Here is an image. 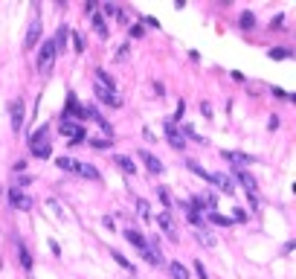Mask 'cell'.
<instances>
[{
    "label": "cell",
    "mask_w": 296,
    "mask_h": 279,
    "mask_svg": "<svg viewBox=\"0 0 296 279\" xmlns=\"http://www.w3.org/2000/svg\"><path fill=\"white\" fill-rule=\"evenodd\" d=\"M128 53H131V44H122V47L117 50V61H125V58H128Z\"/></svg>",
    "instance_id": "obj_35"
},
{
    "label": "cell",
    "mask_w": 296,
    "mask_h": 279,
    "mask_svg": "<svg viewBox=\"0 0 296 279\" xmlns=\"http://www.w3.org/2000/svg\"><path fill=\"white\" fill-rule=\"evenodd\" d=\"M93 93H96V99L105 102V105H113V108L122 105V99L117 96V88H113V79H110L105 70H96V84H93Z\"/></svg>",
    "instance_id": "obj_1"
},
{
    "label": "cell",
    "mask_w": 296,
    "mask_h": 279,
    "mask_svg": "<svg viewBox=\"0 0 296 279\" xmlns=\"http://www.w3.org/2000/svg\"><path fill=\"white\" fill-rule=\"evenodd\" d=\"M200 114H203V117H209V114H212V105H209V102H203V105H200Z\"/></svg>",
    "instance_id": "obj_38"
},
{
    "label": "cell",
    "mask_w": 296,
    "mask_h": 279,
    "mask_svg": "<svg viewBox=\"0 0 296 279\" xmlns=\"http://www.w3.org/2000/svg\"><path fill=\"white\" fill-rule=\"evenodd\" d=\"M29 148H32V154H35V157H41V160H47V157H50V143H47V128H44V125L38 128L32 137H29Z\"/></svg>",
    "instance_id": "obj_3"
},
{
    "label": "cell",
    "mask_w": 296,
    "mask_h": 279,
    "mask_svg": "<svg viewBox=\"0 0 296 279\" xmlns=\"http://www.w3.org/2000/svg\"><path fill=\"white\" fill-rule=\"evenodd\" d=\"M166 137H169V143L174 145V148H183V145H186V140H183V131H177V125H174V122H166Z\"/></svg>",
    "instance_id": "obj_12"
},
{
    "label": "cell",
    "mask_w": 296,
    "mask_h": 279,
    "mask_svg": "<svg viewBox=\"0 0 296 279\" xmlns=\"http://www.w3.org/2000/svg\"><path fill=\"white\" fill-rule=\"evenodd\" d=\"M186 166H189V169H192V171H195L197 178H203V180H207V183H212V171H207V169H203V166H200V163H197V160H189Z\"/></svg>",
    "instance_id": "obj_22"
},
{
    "label": "cell",
    "mask_w": 296,
    "mask_h": 279,
    "mask_svg": "<svg viewBox=\"0 0 296 279\" xmlns=\"http://www.w3.org/2000/svg\"><path fill=\"white\" fill-rule=\"evenodd\" d=\"M235 221H247V212H244V209H235Z\"/></svg>",
    "instance_id": "obj_40"
},
{
    "label": "cell",
    "mask_w": 296,
    "mask_h": 279,
    "mask_svg": "<svg viewBox=\"0 0 296 279\" xmlns=\"http://www.w3.org/2000/svg\"><path fill=\"white\" fill-rule=\"evenodd\" d=\"M41 27H44V24H41V18H38V15H32V20H29V29H27V41H24V47H27V50H32V47L38 44V38H41Z\"/></svg>",
    "instance_id": "obj_7"
},
{
    "label": "cell",
    "mask_w": 296,
    "mask_h": 279,
    "mask_svg": "<svg viewBox=\"0 0 296 279\" xmlns=\"http://www.w3.org/2000/svg\"><path fill=\"white\" fill-rule=\"evenodd\" d=\"M84 119H93V122H96V125L102 128V131H105V134L113 137V131H110V122H108L105 117H102V114H99V111L93 108V105H84Z\"/></svg>",
    "instance_id": "obj_9"
},
{
    "label": "cell",
    "mask_w": 296,
    "mask_h": 279,
    "mask_svg": "<svg viewBox=\"0 0 296 279\" xmlns=\"http://www.w3.org/2000/svg\"><path fill=\"white\" fill-rule=\"evenodd\" d=\"M195 273L200 279H207V268H203V262H195Z\"/></svg>",
    "instance_id": "obj_37"
},
{
    "label": "cell",
    "mask_w": 296,
    "mask_h": 279,
    "mask_svg": "<svg viewBox=\"0 0 296 279\" xmlns=\"http://www.w3.org/2000/svg\"><path fill=\"white\" fill-rule=\"evenodd\" d=\"M221 157H224L226 163H235L238 169H244L247 163H256V157H253V154H244V152H224Z\"/></svg>",
    "instance_id": "obj_10"
},
{
    "label": "cell",
    "mask_w": 296,
    "mask_h": 279,
    "mask_svg": "<svg viewBox=\"0 0 296 279\" xmlns=\"http://www.w3.org/2000/svg\"><path fill=\"white\" fill-rule=\"evenodd\" d=\"M90 24H93V29H96L99 38H108V35H110V29H108V24H105V18H102V15H96V12H93V20H90Z\"/></svg>",
    "instance_id": "obj_17"
},
{
    "label": "cell",
    "mask_w": 296,
    "mask_h": 279,
    "mask_svg": "<svg viewBox=\"0 0 296 279\" xmlns=\"http://www.w3.org/2000/svg\"><path fill=\"white\" fill-rule=\"evenodd\" d=\"M9 117H12V131H20L24 128V117H27V108H24V99H12L9 102Z\"/></svg>",
    "instance_id": "obj_5"
},
{
    "label": "cell",
    "mask_w": 296,
    "mask_h": 279,
    "mask_svg": "<svg viewBox=\"0 0 296 279\" xmlns=\"http://www.w3.org/2000/svg\"><path fill=\"white\" fill-rule=\"evenodd\" d=\"M238 27H241V29H253V27H256V18H253V12H244L241 20H238Z\"/></svg>",
    "instance_id": "obj_30"
},
{
    "label": "cell",
    "mask_w": 296,
    "mask_h": 279,
    "mask_svg": "<svg viewBox=\"0 0 296 279\" xmlns=\"http://www.w3.org/2000/svg\"><path fill=\"white\" fill-rule=\"evenodd\" d=\"M235 175H238V180L244 183V189H247V195H256V178H253V175H247L244 169H238Z\"/></svg>",
    "instance_id": "obj_18"
},
{
    "label": "cell",
    "mask_w": 296,
    "mask_h": 279,
    "mask_svg": "<svg viewBox=\"0 0 296 279\" xmlns=\"http://www.w3.org/2000/svg\"><path fill=\"white\" fill-rule=\"evenodd\" d=\"M55 55H58V53H55L53 41H44V44H41V50H38V61H35V64H38V73H44V76H47V73L53 70Z\"/></svg>",
    "instance_id": "obj_2"
},
{
    "label": "cell",
    "mask_w": 296,
    "mask_h": 279,
    "mask_svg": "<svg viewBox=\"0 0 296 279\" xmlns=\"http://www.w3.org/2000/svg\"><path fill=\"white\" fill-rule=\"evenodd\" d=\"M180 209L186 212V218L192 221V224H197V227H203V216L197 212V209H192V204H180Z\"/></svg>",
    "instance_id": "obj_20"
},
{
    "label": "cell",
    "mask_w": 296,
    "mask_h": 279,
    "mask_svg": "<svg viewBox=\"0 0 296 279\" xmlns=\"http://www.w3.org/2000/svg\"><path fill=\"white\" fill-rule=\"evenodd\" d=\"M169 273H171V279H189V270L180 265V262H171L169 265Z\"/></svg>",
    "instance_id": "obj_25"
},
{
    "label": "cell",
    "mask_w": 296,
    "mask_h": 279,
    "mask_svg": "<svg viewBox=\"0 0 296 279\" xmlns=\"http://www.w3.org/2000/svg\"><path fill=\"white\" fill-rule=\"evenodd\" d=\"M58 131H61L70 143H84V128H81L79 122H73V119H61Z\"/></svg>",
    "instance_id": "obj_4"
},
{
    "label": "cell",
    "mask_w": 296,
    "mask_h": 279,
    "mask_svg": "<svg viewBox=\"0 0 296 279\" xmlns=\"http://www.w3.org/2000/svg\"><path fill=\"white\" fill-rule=\"evenodd\" d=\"M148 209H151V207H148V201H143V198H136V212H140V216H143L145 221H148V218H151V212H148Z\"/></svg>",
    "instance_id": "obj_31"
},
{
    "label": "cell",
    "mask_w": 296,
    "mask_h": 279,
    "mask_svg": "<svg viewBox=\"0 0 296 279\" xmlns=\"http://www.w3.org/2000/svg\"><path fill=\"white\" fill-rule=\"evenodd\" d=\"M125 239L134 244L136 250H145V247H148V242L143 239V233H140V230H134V227H131V230H125Z\"/></svg>",
    "instance_id": "obj_14"
},
{
    "label": "cell",
    "mask_w": 296,
    "mask_h": 279,
    "mask_svg": "<svg viewBox=\"0 0 296 279\" xmlns=\"http://www.w3.org/2000/svg\"><path fill=\"white\" fill-rule=\"evenodd\" d=\"M143 256H145V262H148V265H163V253H160V247H145Z\"/></svg>",
    "instance_id": "obj_21"
},
{
    "label": "cell",
    "mask_w": 296,
    "mask_h": 279,
    "mask_svg": "<svg viewBox=\"0 0 296 279\" xmlns=\"http://www.w3.org/2000/svg\"><path fill=\"white\" fill-rule=\"evenodd\" d=\"M9 204H12L15 209H20V212H29V209H32V198H29L24 189H18V186H15V189H9Z\"/></svg>",
    "instance_id": "obj_6"
},
{
    "label": "cell",
    "mask_w": 296,
    "mask_h": 279,
    "mask_svg": "<svg viewBox=\"0 0 296 279\" xmlns=\"http://www.w3.org/2000/svg\"><path fill=\"white\" fill-rule=\"evenodd\" d=\"M18 256H20V265L27 270H32V256H29V250H27V244L24 242H18Z\"/></svg>",
    "instance_id": "obj_24"
},
{
    "label": "cell",
    "mask_w": 296,
    "mask_h": 279,
    "mask_svg": "<svg viewBox=\"0 0 296 279\" xmlns=\"http://www.w3.org/2000/svg\"><path fill=\"white\" fill-rule=\"evenodd\" d=\"M212 183H215L221 192H226V195H233V192H235L233 178H226V175H212Z\"/></svg>",
    "instance_id": "obj_13"
},
{
    "label": "cell",
    "mask_w": 296,
    "mask_h": 279,
    "mask_svg": "<svg viewBox=\"0 0 296 279\" xmlns=\"http://www.w3.org/2000/svg\"><path fill=\"white\" fill-rule=\"evenodd\" d=\"M270 58H290V50H270Z\"/></svg>",
    "instance_id": "obj_36"
},
{
    "label": "cell",
    "mask_w": 296,
    "mask_h": 279,
    "mask_svg": "<svg viewBox=\"0 0 296 279\" xmlns=\"http://www.w3.org/2000/svg\"><path fill=\"white\" fill-rule=\"evenodd\" d=\"M195 239H197L200 244H203V247H215V235H212V233H207L203 227H200V230L195 233Z\"/></svg>",
    "instance_id": "obj_26"
},
{
    "label": "cell",
    "mask_w": 296,
    "mask_h": 279,
    "mask_svg": "<svg viewBox=\"0 0 296 279\" xmlns=\"http://www.w3.org/2000/svg\"><path fill=\"white\" fill-rule=\"evenodd\" d=\"M67 35H70V29H67V27H61V29H58V35H55V41H53L55 53H58V50H64V47H67Z\"/></svg>",
    "instance_id": "obj_27"
},
{
    "label": "cell",
    "mask_w": 296,
    "mask_h": 279,
    "mask_svg": "<svg viewBox=\"0 0 296 279\" xmlns=\"http://www.w3.org/2000/svg\"><path fill=\"white\" fill-rule=\"evenodd\" d=\"M157 192H160V201H163V207H166V209H171V195H169V189H166V186H160V189H157Z\"/></svg>",
    "instance_id": "obj_34"
},
{
    "label": "cell",
    "mask_w": 296,
    "mask_h": 279,
    "mask_svg": "<svg viewBox=\"0 0 296 279\" xmlns=\"http://www.w3.org/2000/svg\"><path fill=\"white\" fill-rule=\"evenodd\" d=\"M131 35H134V38H143V27H131Z\"/></svg>",
    "instance_id": "obj_41"
},
{
    "label": "cell",
    "mask_w": 296,
    "mask_h": 279,
    "mask_svg": "<svg viewBox=\"0 0 296 279\" xmlns=\"http://www.w3.org/2000/svg\"><path fill=\"white\" fill-rule=\"evenodd\" d=\"M67 117H79V119H84V108H81L79 102H76V96H70L67 99V111H64V119Z\"/></svg>",
    "instance_id": "obj_16"
},
{
    "label": "cell",
    "mask_w": 296,
    "mask_h": 279,
    "mask_svg": "<svg viewBox=\"0 0 296 279\" xmlns=\"http://www.w3.org/2000/svg\"><path fill=\"white\" fill-rule=\"evenodd\" d=\"M93 148H110L113 145V140H105V137H96V140H87Z\"/></svg>",
    "instance_id": "obj_32"
},
{
    "label": "cell",
    "mask_w": 296,
    "mask_h": 279,
    "mask_svg": "<svg viewBox=\"0 0 296 279\" xmlns=\"http://www.w3.org/2000/svg\"><path fill=\"white\" fill-rule=\"evenodd\" d=\"M113 163H117V166L125 171V175H136V163L131 160V157H125V154H117V157H113Z\"/></svg>",
    "instance_id": "obj_15"
},
{
    "label": "cell",
    "mask_w": 296,
    "mask_h": 279,
    "mask_svg": "<svg viewBox=\"0 0 296 279\" xmlns=\"http://www.w3.org/2000/svg\"><path fill=\"white\" fill-rule=\"evenodd\" d=\"M110 256H113V262H117L119 268H125V270H134V265H131V262L125 259V256H122V253L119 250H110Z\"/></svg>",
    "instance_id": "obj_29"
},
{
    "label": "cell",
    "mask_w": 296,
    "mask_h": 279,
    "mask_svg": "<svg viewBox=\"0 0 296 279\" xmlns=\"http://www.w3.org/2000/svg\"><path fill=\"white\" fill-rule=\"evenodd\" d=\"M209 221H212V224H218V227H230V224H233V218H230V216H221V212H209Z\"/></svg>",
    "instance_id": "obj_28"
},
{
    "label": "cell",
    "mask_w": 296,
    "mask_h": 279,
    "mask_svg": "<svg viewBox=\"0 0 296 279\" xmlns=\"http://www.w3.org/2000/svg\"><path fill=\"white\" fill-rule=\"evenodd\" d=\"M136 157H140V160H143V163H145V169L151 171V175H160V171H163V163H160V160H157V157H154V154H151V152H145V148H143V152L136 154Z\"/></svg>",
    "instance_id": "obj_11"
},
{
    "label": "cell",
    "mask_w": 296,
    "mask_h": 279,
    "mask_svg": "<svg viewBox=\"0 0 296 279\" xmlns=\"http://www.w3.org/2000/svg\"><path fill=\"white\" fill-rule=\"evenodd\" d=\"M73 50H76V53H84V38H81L79 32H73Z\"/></svg>",
    "instance_id": "obj_33"
},
{
    "label": "cell",
    "mask_w": 296,
    "mask_h": 279,
    "mask_svg": "<svg viewBox=\"0 0 296 279\" xmlns=\"http://www.w3.org/2000/svg\"><path fill=\"white\" fill-rule=\"evenodd\" d=\"M282 20H285V18H282V15H276V18L270 20V27H276V29H282Z\"/></svg>",
    "instance_id": "obj_39"
},
{
    "label": "cell",
    "mask_w": 296,
    "mask_h": 279,
    "mask_svg": "<svg viewBox=\"0 0 296 279\" xmlns=\"http://www.w3.org/2000/svg\"><path fill=\"white\" fill-rule=\"evenodd\" d=\"M157 227H160L163 233L169 235L171 242H177V224L171 221V216H169V212H157Z\"/></svg>",
    "instance_id": "obj_8"
},
{
    "label": "cell",
    "mask_w": 296,
    "mask_h": 279,
    "mask_svg": "<svg viewBox=\"0 0 296 279\" xmlns=\"http://www.w3.org/2000/svg\"><path fill=\"white\" fill-rule=\"evenodd\" d=\"M79 175L87 180H102V175H99L96 166H90V163H79Z\"/></svg>",
    "instance_id": "obj_19"
},
{
    "label": "cell",
    "mask_w": 296,
    "mask_h": 279,
    "mask_svg": "<svg viewBox=\"0 0 296 279\" xmlns=\"http://www.w3.org/2000/svg\"><path fill=\"white\" fill-rule=\"evenodd\" d=\"M55 166H58V169H64V171H76V175H79V160H73V157H58V160H55Z\"/></svg>",
    "instance_id": "obj_23"
}]
</instances>
